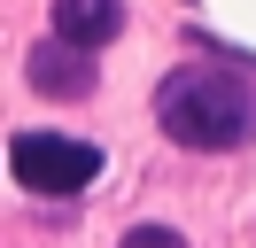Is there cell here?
<instances>
[{
	"instance_id": "obj_1",
	"label": "cell",
	"mask_w": 256,
	"mask_h": 248,
	"mask_svg": "<svg viewBox=\"0 0 256 248\" xmlns=\"http://www.w3.org/2000/svg\"><path fill=\"white\" fill-rule=\"evenodd\" d=\"M156 124L163 140L194 155H225L256 140V78L240 62H178L156 86Z\"/></svg>"
},
{
	"instance_id": "obj_2",
	"label": "cell",
	"mask_w": 256,
	"mask_h": 248,
	"mask_svg": "<svg viewBox=\"0 0 256 248\" xmlns=\"http://www.w3.org/2000/svg\"><path fill=\"white\" fill-rule=\"evenodd\" d=\"M8 170H16L24 194H78V186L101 178V148L94 140H70V132H16L8 140Z\"/></svg>"
},
{
	"instance_id": "obj_3",
	"label": "cell",
	"mask_w": 256,
	"mask_h": 248,
	"mask_svg": "<svg viewBox=\"0 0 256 248\" xmlns=\"http://www.w3.org/2000/svg\"><path fill=\"white\" fill-rule=\"evenodd\" d=\"M24 78H32V93H47V101H86L94 93V46H70V39H39L32 54H24Z\"/></svg>"
},
{
	"instance_id": "obj_4",
	"label": "cell",
	"mask_w": 256,
	"mask_h": 248,
	"mask_svg": "<svg viewBox=\"0 0 256 248\" xmlns=\"http://www.w3.org/2000/svg\"><path fill=\"white\" fill-rule=\"evenodd\" d=\"M124 31V0H54V39L70 46H109Z\"/></svg>"
},
{
	"instance_id": "obj_5",
	"label": "cell",
	"mask_w": 256,
	"mask_h": 248,
	"mask_svg": "<svg viewBox=\"0 0 256 248\" xmlns=\"http://www.w3.org/2000/svg\"><path fill=\"white\" fill-rule=\"evenodd\" d=\"M116 248H186V232H171V225H132Z\"/></svg>"
}]
</instances>
